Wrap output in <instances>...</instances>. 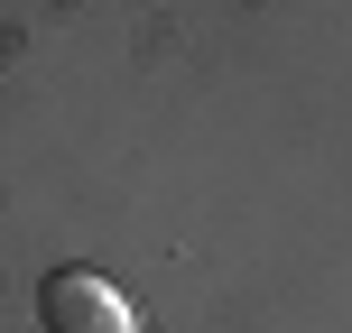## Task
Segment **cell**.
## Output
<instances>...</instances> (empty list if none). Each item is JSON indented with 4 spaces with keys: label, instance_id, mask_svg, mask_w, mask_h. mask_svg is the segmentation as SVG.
Instances as JSON below:
<instances>
[{
    "label": "cell",
    "instance_id": "obj_1",
    "mask_svg": "<svg viewBox=\"0 0 352 333\" xmlns=\"http://www.w3.org/2000/svg\"><path fill=\"white\" fill-rule=\"evenodd\" d=\"M37 324L47 333H130V306L102 268H47L37 278Z\"/></svg>",
    "mask_w": 352,
    "mask_h": 333
}]
</instances>
